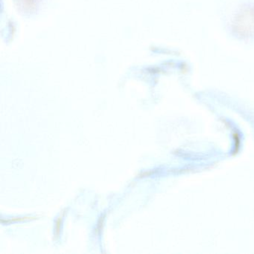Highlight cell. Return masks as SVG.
<instances>
[{
    "label": "cell",
    "mask_w": 254,
    "mask_h": 254,
    "mask_svg": "<svg viewBox=\"0 0 254 254\" xmlns=\"http://www.w3.org/2000/svg\"><path fill=\"white\" fill-rule=\"evenodd\" d=\"M18 2V5L24 8L26 11L33 9L35 6L38 5V2H41V0H17Z\"/></svg>",
    "instance_id": "obj_1"
}]
</instances>
